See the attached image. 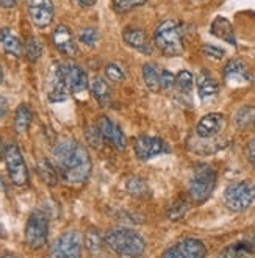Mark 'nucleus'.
<instances>
[{"label": "nucleus", "mask_w": 255, "mask_h": 258, "mask_svg": "<svg viewBox=\"0 0 255 258\" xmlns=\"http://www.w3.org/2000/svg\"><path fill=\"white\" fill-rule=\"evenodd\" d=\"M97 130L100 132L103 141H107L116 150H124L127 147V136L121 125H117L114 120L108 116H100L96 124Z\"/></svg>", "instance_id": "12"}, {"label": "nucleus", "mask_w": 255, "mask_h": 258, "mask_svg": "<svg viewBox=\"0 0 255 258\" xmlns=\"http://www.w3.org/2000/svg\"><path fill=\"white\" fill-rule=\"evenodd\" d=\"M0 258H19V256H16V255H11V253H5V255H2Z\"/></svg>", "instance_id": "43"}, {"label": "nucleus", "mask_w": 255, "mask_h": 258, "mask_svg": "<svg viewBox=\"0 0 255 258\" xmlns=\"http://www.w3.org/2000/svg\"><path fill=\"white\" fill-rule=\"evenodd\" d=\"M154 42L164 56H178L185 50L183 32L180 28V24L174 19L163 21L155 28Z\"/></svg>", "instance_id": "4"}, {"label": "nucleus", "mask_w": 255, "mask_h": 258, "mask_svg": "<svg viewBox=\"0 0 255 258\" xmlns=\"http://www.w3.org/2000/svg\"><path fill=\"white\" fill-rule=\"evenodd\" d=\"M83 242H85V247H86V250L89 253H97V252H100L105 241L102 239V236H100V233L97 230H89L85 235Z\"/></svg>", "instance_id": "32"}, {"label": "nucleus", "mask_w": 255, "mask_h": 258, "mask_svg": "<svg viewBox=\"0 0 255 258\" xmlns=\"http://www.w3.org/2000/svg\"><path fill=\"white\" fill-rule=\"evenodd\" d=\"M224 202L235 213L247 210L255 202V183L250 180H241L229 185L224 191Z\"/></svg>", "instance_id": "5"}, {"label": "nucleus", "mask_w": 255, "mask_h": 258, "mask_svg": "<svg viewBox=\"0 0 255 258\" xmlns=\"http://www.w3.org/2000/svg\"><path fill=\"white\" fill-rule=\"evenodd\" d=\"M124 41L129 47L138 50L144 55L152 53V45L147 41V36L141 28H127L124 32Z\"/></svg>", "instance_id": "20"}, {"label": "nucleus", "mask_w": 255, "mask_h": 258, "mask_svg": "<svg viewBox=\"0 0 255 258\" xmlns=\"http://www.w3.org/2000/svg\"><path fill=\"white\" fill-rule=\"evenodd\" d=\"M4 143H2V140H0V157H4Z\"/></svg>", "instance_id": "44"}, {"label": "nucleus", "mask_w": 255, "mask_h": 258, "mask_svg": "<svg viewBox=\"0 0 255 258\" xmlns=\"http://www.w3.org/2000/svg\"><path fill=\"white\" fill-rule=\"evenodd\" d=\"M216 258H255V232H247L230 242Z\"/></svg>", "instance_id": "13"}, {"label": "nucleus", "mask_w": 255, "mask_h": 258, "mask_svg": "<svg viewBox=\"0 0 255 258\" xmlns=\"http://www.w3.org/2000/svg\"><path fill=\"white\" fill-rule=\"evenodd\" d=\"M196 85H198V94H199L201 100H210V99L216 97L219 93V85L208 71L199 72L198 79H196Z\"/></svg>", "instance_id": "19"}, {"label": "nucleus", "mask_w": 255, "mask_h": 258, "mask_svg": "<svg viewBox=\"0 0 255 258\" xmlns=\"http://www.w3.org/2000/svg\"><path fill=\"white\" fill-rule=\"evenodd\" d=\"M24 238L27 246L33 250L46 246L49 239V218L42 210H35L30 213L25 224Z\"/></svg>", "instance_id": "6"}, {"label": "nucleus", "mask_w": 255, "mask_h": 258, "mask_svg": "<svg viewBox=\"0 0 255 258\" xmlns=\"http://www.w3.org/2000/svg\"><path fill=\"white\" fill-rule=\"evenodd\" d=\"M56 169L71 185H83L93 171V161L83 144L76 140H65L53 149Z\"/></svg>", "instance_id": "1"}, {"label": "nucleus", "mask_w": 255, "mask_h": 258, "mask_svg": "<svg viewBox=\"0 0 255 258\" xmlns=\"http://www.w3.org/2000/svg\"><path fill=\"white\" fill-rule=\"evenodd\" d=\"M133 150L135 155L141 161H149L155 157L169 154L171 147L168 143L158 138V136H151V135H141L133 141Z\"/></svg>", "instance_id": "9"}, {"label": "nucleus", "mask_w": 255, "mask_h": 258, "mask_svg": "<svg viewBox=\"0 0 255 258\" xmlns=\"http://www.w3.org/2000/svg\"><path fill=\"white\" fill-rule=\"evenodd\" d=\"M218 183V174L210 164H198L194 166L189 185L188 196L193 204H204L212 197Z\"/></svg>", "instance_id": "3"}, {"label": "nucleus", "mask_w": 255, "mask_h": 258, "mask_svg": "<svg viewBox=\"0 0 255 258\" xmlns=\"http://www.w3.org/2000/svg\"><path fill=\"white\" fill-rule=\"evenodd\" d=\"M188 210H189V202L186 199H183V197H180V199L174 201L168 210H166V216L168 219L171 221H178V219H182L185 218V215L188 213Z\"/></svg>", "instance_id": "30"}, {"label": "nucleus", "mask_w": 255, "mask_h": 258, "mask_svg": "<svg viewBox=\"0 0 255 258\" xmlns=\"http://www.w3.org/2000/svg\"><path fill=\"white\" fill-rule=\"evenodd\" d=\"M105 75H107L108 80H111L114 83H122L125 80V72H124V69L121 66L114 64V63L105 66Z\"/></svg>", "instance_id": "34"}, {"label": "nucleus", "mask_w": 255, "mask_h": 258, "mask_svg": "<svg viewBox=\"0 0 255 258\" xmlns=\"http://www.w3.org/2000/svg\"><path fill=\"white\" fill-rule=\"evenodd\" d=\"M63 71H65V79H66V83H68V88L72 94H82L85 91L89 88V80H88V75L86 72L77 66V64H66L63 66Z\"/></svg>", "instance_id": "17"}, {"label": "nucleus", "mask_w": 255, "mask_h": 258, "mask_svg": "<svg viewBox=\"0 0 255 258\" xmlns=\"http://www.w3.org/2000/svg\"><path fill=\"white\" fill-rule=\"evenodd\" d=\"M160 72L161 71L154 63H147L143 66V80L152 93H157L160 89Z\"/></svg>", "instance_id": "28"}, {"label": "nucleus", "mask_w": 255, "mask_h": 258, "mask_svg": "<svg viewBox=\"0 0 255 258\" xmlns=\"http://www.w3.org/2000/svg\"><path fill=\"white\" fill-rule=\"evenodd\" d=\"M8 113V102L4 96H0V119H5Z\"/></svg>", "instance_id": "40"}, {"label": "nucleus", "mask_w": 255, "mask_h": 258, "mask_svg": "<svg viewBox=\"0 0 255 258\" xmlns=\"http://www.w3.org/2000/svg\"><path fill=\"white\" fill-rule=\"evenodd\" d=\"M33 120V113L30 110L28 105L22 103L16 108V113H14V128H16L18 133H24L30 128Z\"/></svg>", "instance_id": "27"}, {"label": "nucleus", "mask_w": 255, "mask_h": 258, "mask_svg": "<svg viewBox=\"0 0 255 258\" xmlns=\"http://www.w3.org/2000/svg\"><path fill=\"white\" fill-rule=\"evenodd\" d=\"M83 236L79 230H68L59 235L49 252V258H82Z\"/></svg>", "instance_id": "8"}, {"label": "nucleus", "mask_w": 255, "mask_h": 258, "mask_svg": "<svg viewBox=\"0 0 255 258\" xmlns=\"http://www.w3.org/2000/svg\"><path fill=\"white\" fill-rule=\"evenodd\" d=\"M175 86H177L180 94H189L193 86H194V77H193V74L189 71H186V69L180 71L175 75Z\"/></svg>", "instance_id": "31"}, {"label": "nucleus", "mask_w": 255, "mask_h": 258, "mask_svg": "<svg viewBox=\"0 0 255 258\" xmlns=\"http://www.w3.org/2000/svg\"><path fill=\"white\" fill-rule=\"evenodd\" d=\"M174 86H175V75L168 69H163L160 72V89L171 91Z\"/></svg>", "instance_id": "36"}, {"label": "nucleus", "mask_w": 255, "mask_h": 258, "mask_svg": "<svg viewBox=\"0 0 255 258\" xmlns=\"http://www.w3.org/2000/svg\"><path fill=\"white\" fill-rule=\"evenodd\" d=\"M202 53H204L207 58L216 59V61L222 59L224 55H226V52H224L221 47H218V45H213V44H205L204 47H202Z\"/></svg>", "instance_id": "38"}, {"label": "nucleus", "mask_w": 255, "mask_h": 258, "mask_svg": "<svg viewBox=\"0 0 255 258\" xmlns=\"http://www.w3.org/2000/svg\"><path fill=\"white\" fill-rule=\"evenodd\" d=\"M52 41H53L55 47L63 55L74 56L77 53V44H76V41H74L72 32L66 25H58L55 28V32L52 35Z\"/></svg>", "instance_id": "18"}, {"label": "nucleus", "mask_w": 255, "mask_h": 258, "mask_svg": "<svg viewBox=\"0 0 255 258\" xmlns=\"http://www.w3.org/2000/svg\"><path fill=\"white\" fill-rule=\"evenodd\" d=\"M18 4V0H0V7H4V8H13V7H16Z\"/></svg>", "instance_id": "41"}, {"label": "nucleus", "mask_w": 255, "mask_h": 258, "mask_svg": "<svg viewBox=\"0 0 255 258\" xmlns=\"http://www.w3.org/2000/svg\"><path fill=\"white\" fill-rule=\"evenodd\" d=\"M244 154H246V158L247 161L253 166L255 168V138L250 140L246 146V150H244Z\"/></svg>", "instance_id": "39"}, {"label": "nucleus", "mask_w": 255, "mask_h": 258, "mask_svg": "<svg viewBox=\"0 0 255 258\" xmlns=\"http://www.w3.org/2000/svg\"><path fill=\"white\" fill-rule=\"evenodd\" d=\"M235 125L239 130H250L255 127V107L244 105L235 113Z\"/></svg>", "instance_id": "26"}, {"label": "nucleus", "mask_w": 255, "mask_h": 258, "mask_svg": "<svg viewBox=\"0 0 255 258\" xmlns=\"http://www.w3.org/2000/svg\"><path fill=\"white\" fill-rule=\"evenodd\" d=\"M0 186H2V185H0Z\"/></svg>", "instance_id": "46"}, {"label": "nucleus", "mask_w": 255, "mask_h": 258, "mask_svg": "<svg viewBox=\"0 0 255 258\" xmlns=\"http://www.w3.org/2000/svg\"><path fill=\"white\" fill-rule=\"evenodd\" d=\"M46 89H47V99L52 103H59L68 99L69 88H68V83L65 79L63 66L59 63H53L50 66L47 82H46Z\"/></svg>", "instance_id": "10"}, {"label": "nucleus", "mask_w": 255, "mask_h": 258, "mask_svg": "<svg viewBox=\"0 0 255 258\" xmlns=\"http://www.w3.org/2000/svg\"><path fill=\"white\" fill-rule=\"evenodd\" d=\"M226 127V117L221 113H208L196 125V135L202 140H212L218 136Z\"/></svg>", "instance_id": "15"}, {"label": "nucleus", "mask_w": 255, "mask_h": 258, "mask_svg": "<svg viewBox=\"0 0 255 258\" xmlns=\"http://www.w3.org/2000/svg\"><path fill=\"white\" fill-rule=\"evenodd\" d=\"M86 141L91 144L94 149H102V146H103V138H102V135H100V132L97 130V127L94 125V127H89L88 130H86Z\"/></svg>", "instance_id": "37"}, {"label": "nucleus", "mask_w": 255, "mask_h": 258, "mask_svg": "<svg viewBox=\"0 0 255 258\" xmlns=\"http://www.w3.org/2000/svg\"><path fill=\"white\" fill-rule=\"evenodd\" d=\"M36 171H38V175L41 177V180H42L46 185H49V186L58 185L59 172H58L56 166H55L52 161H49V160H46V158L39 160L38 164H36Z\"/></svg>", "instance_id": "25"}, {"label": "nucleus", "mask_w": 255, "mask_h": 258, "mask_svg": "<svg viewBox=\"0 0 255 258\" xmlns=\"http://www.w3.org/2000/svg\"><path fill=\"white\" fill-rule=\"evenodd\" d=\"M147 0H113V7L117 13H127L132 8L141 7Z\"/></svg>", "instance_id": "35"}, {"label": "nucleus", "mask_w": 255, "mask_h": 258, "mask_svg": "<svg viewBox=\"0 0 255 258\" xmlns=\"http://www.w3.org/2000/svg\"><path fill=\"white\" fill-rule=\"evenodd\" d=\"M0 47L7 55L14 58H21L24 55V44L22 41L14 35L10 28L0 30Z\"/></svg>", "instance_id": "21"}, {"label": "nucleus", "mask_w": 255, "mask_h": 258, "mask_svg": "<svg viewBox=\"0 0 255 258\" xmlns=\"http://www.w3.org/2000/svg\"><path fill=\"white\" fill-rule=\"evenodd\" d=\"M210 33H212L213 36L222 39L229 42L230 45H236V38H235V32H233V27L230 24L229 19H226L224 16H216L215 21L212 22V25H210Z\"/></svg>", "instance_id": "22"}, {"label": "nucleus", "mask_w": 255, "mask_h": 258, "mask_svg": "<svg viewBox=\"0 0 255 258\" xmlns=\"http://www.w3.org/2000/svg\"><path fill=\"white\" fill-rule=\"evenodd\" d=\"M4 80V71H2V66H0V83Z\"/></svg>", "instance_id": "45"}, {"label": "nucleus", "mask_w": 255, "mask_h": 258, "mask_svg": "<svg viewBox=\"0 0 255 258\" xmlns=\"http://www.w3.org/2000/svg\"><path fill=\"white\" fill-rule=\"evenodd\" d=\"M103 241L114 253L124 258H141L146 252L144 238L132 229H113Z\"/></svg>", "instance_id": "2"}, {"label": "nucleus", "mask_w": 255, "mask_h": 258, "mask_svg": "<svg viewBox=\"0 0 255 258\" xmlns=\"http://www.w3.org/2000/svg\"><path fill=\"white\" fill-rule=\"evenodd\" d=\"M224 80L232 88H239L250 83V72L241 59H230L224 68Z\"/></svg>", "instance_id": "16"}, {"label": "nucleus", "mask_w": 255, "mask_h": 258, "mask_svg": "<svg viewBox=\"0 0 255 258\" xmlns=\"http://www.w3.org/2000/svg\"><path fill=\"white\" fill-rule=\"evenodd\" d=\"M207 247L198 238H185L163 252L161 258H205Z\"/></svg>", "instance_id": "11"}, {"label": "nucleus", "mask_w": 255, "mask_h": 258, "mask_svg": "<svg viewBox=\"0 0 255 258\" xmlns=\"http://www.w3.org/2000/svg\"><path fill=\"white\" fill-rule=\"evenodd\" d=\"M125 189L130 196L137 197V199H149L152 196V191L149 188L147 181L138 175H133L125 181Z\"/></svg>", "instance_id": "24"}, {"label": "nucleus", "mask_w": 255, "mask_h": 258, "mask_svg": "<svg viewBox=\"0 0 255 258\" xmlns=\"http://www.w3.org/2000/svg\"><path fill=\"white\" fill-rule=\"evenodd\" d=\"M79 41L83 42L86 47L93 49L97 45V41H99V32L93 27H85L79 32Z\"/></svg>", "instance_id": "33"}, {"label": "nucleus", "mask_w": 255, "mask_h": 258, "mask_svg": "<svg viewBox=\"0 0 255 258\" xmlns=\"http://www.w3.org/2000/svg\"><path fill=\"white\" fill-rule=\"evenodd\" d=\"M27 11L30 21L38 28L49 27L55 18V7L52 0H27Z\"/></svg>", "instance_id": "14"}, {"label": "nucleus", "mask_w": 255, "mask_h": 258, "mask_svg": "<svg viewBox=\"0 0 255 258\" xmlns=\"http://www.w3.org/2000/svg\"><path fill=\"white\" fill-rule=\"evenodd\" d=\"M4 160L7 166V172L13 185L16 186H25L30 180L28 168L25 164L24 155L21 149L16 144H8L4 149Z\"/></svg>", "instance_id": "7"}, {"label": "nucleus", "mask_w": 255, "mask_h": 258, "mask_svg": "<svg viewBox=\"0 0 255 258\" xmlns=\"http://www.w3.org/2000/svg\"><path fill=\"white\" fill-rule=\"evenodd\" d=\"M7 238V230H5V225L0 222V239H4Z\"/></svg>", "instance_id": "42"}, {"label": "nucleus", "mask_w": 255, "mask_h": 258, "mask_svg": "<svg viewBox=\"0 0 255 258\" xmlns=\"http://www.w3.org/2000/svg\"><path fill=\"white\" fill-rule=\"evenodd\" d=\"M89 91H91L93 97L100 107H108V103L111 102V89L108 83L105 82L102 77H96L89 83Z\"/></svg>", "instance_id": "23"}, {"label": "nucleus", "mask_w": 255, "mask_h": 258, "mask_svg": "<svg viewBox=\"0 0 255 258\" xmlns=\"http://www.w3.org/2000/svg\"><path fill=\"white\" fill-rule=\"evenodd\" d=\"M24 55L28 63H36L38 59L42 56V44L39 42L38 38L30 36L24 45Z\"/></svg>", "instance_id": "29"}]
</instances>
